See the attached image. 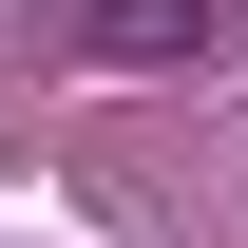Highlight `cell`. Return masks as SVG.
<instances>
[{
	"label": "cell",
	"mask_w": 248,
	"mask_h": 248,
	"mask_svg": "<svg viewBox=\"0 0 248 248\" xmlns=\"http://www.w3.org/2000/svg\"><path fill=\"white\" fill-rule=\"evenodd\" d=\"M191 38H210V0H95L77 58H191Z\"/></svg>",
	"instance_id": "obj_1"
}]
</instances>
